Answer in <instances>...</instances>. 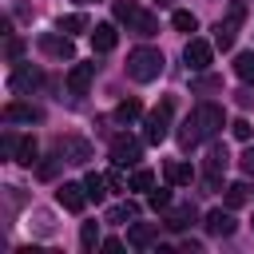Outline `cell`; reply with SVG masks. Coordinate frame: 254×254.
I'll list each match as a JSON object with an SVG mask.
<instances>
[{
  "instance_id": "6da1fadb",
  "label": "cell",
  "mask_w": 254,
  "mask_h": 254,
  "mask_svg": "<svg viewBox=\"0 0 254 254\" xmlns=\"http://www.w3.org/2000/svg\"><path fill=\"white\" fill-rule=\"evenodd\" d=\"M127 75H131L135 83L159 79V75H163V52H159V48H135V52L127 56Z\"/></svg>"
},
{
  "instance_id": "7a4b0ae2",
  "label": "cell",
  "mask_w": 254,
  "mask_h": 254,
  "mask_svg": "<svg viewBox=\"0 0 254 254\" xmlns=\"http://www.w3.org/2000/svg\"><path fill=\"white\" fill-rule=\"evenodd\" d=\"M242 20H246V0H230V8H226V16L218 20V28H214V48H234V36H238V28H242Z\"/></svg>"
},
{
  "instance_id": "3957f363",
  "label": "cell",
  "mask_w": 254,
  "mask_h": 254,
  "mask_svg": "<svg viewBox=\"0 0 254 254\" xmlns=\"http://www.w3.org/2000/svg\"><path fill=\"white\" fill-rule=\"evenodd\" d=\"M187 119L194 123L198 139H214V135L222 131V107H218V103H198V107H194Z\"/></svg>"
},
{
  "instance_id": "277c9868",
  "label": "cell",
  "mask_w": 254,
  "mask_h": 254,
  "mask_svg": "<svg viewBox=\"0 0 254 254\" xmlns=\"http://www.w3.org/2000/svg\"><path fill=\"white\" fill-rule=\"evenodd\" d=\"M40 83H44V71H40L36 64H16L12 75H8V87H12L16 95H32Z\"/></svg>"
},
{
  "instance_id": "5b68a950",
  "label": "cell",
  "mask_w": 254,
  "mask_h": 254,
  "mask_svg": "<svg viewBox=\"0 0 254 254\" xmlns=\"http://www.w3.org/2000/svg\"><path fill=\"white\" fill-rule=\"evenodd\" d=\"M167 127H171V99H163V103L143 119V139H147V143H163V139H167Z\"/></svg>"
},
{
  "instance_id": "8992f818",
  "label": "cell",
  "mask_w": 254,
  "mask_h": 254,
  "mask_svg": "<svg viewBox=\"0 0 254 254\" xmlns=\"http://www.w3.org/2000/svg\"><path fill=\"white\" fill-rule=\"evenodd\" d=\"M183 60H187V67H190V71H206V67H210V60H214V44H210V40L190 36V40H187V48H183Z\"/></svg>"
},
{
  "instance_id": "52a82bcc",
  "label": "cell",
  "mask_w": 254,
  "mask_h": 254,
  "mask_svg": "<svg viewBox=\"0 0 254 254\" xmlns=\"http://www.w3.org/2000/svg\"><path fill=\"white\" fill-rule=\"evenodd\" d=\"M143 159V143L131 139V135H115L111 139V163L115 167H135Z\"/></svg>"
},
{
  "instance_id": "ba28073f",
  "label": "cell",
  "mask_w": 254,
  "mask_h": 254,
  "mask_svg": "<svg viewBox=\"0 0 254 254\" xmlns=\"http://www.w3.org/2000/svg\"><path fill=\"white\" fill-rule=\"evenodd\" d=\"M56 198H60V206H64V210H71V214H79V210L91 202L83 183H60V187H56Z\"/></svg>"
},
{
  "instance_id": "9c48e42d",
  "label": "cell",
  "mask_w": 254,
  "mask_h": 254,
  "mask_svg": "<svg viewBox=\"0 0 254 254\" xmlns=\"http://www.w3.org/2000/svg\"><path fill=\"white\" fill-rule=\"evenodd\" d=\"M155 238H159V222H131L127 226V246L131 250H147V246H155Z\"/></svg>"
},
{
  "instance_id": "30bf717a",
  "label": "cell",
  "mask_w": 254,
  "mask_h": 254,
  "mask_svg": "<svg viewBox=\"0 0 254 254\" xmlns=\"http://www.w3.org/2000/svg\"><path fill=\"white\" fill-rule=\"evenodd\" d=\"M91 79H95V64H75V67L67 71V91H71V95H87Z\"/></svg>"
},
{
  "instance_id": "8fae6325",
  "label": "cell",
  "mask_w": 254,
  "mask_h": 254,
  "mask_svg": "<svg viewBox=\"0 0 254 254\" xmlns=\"http://www.w3.org/2000/svg\"><path fill=\"white\" fill-rule=\"evenodd\" d=\"M226 163H230L226 147H222V143H214V147L206 151V183H210V187H218V175L226 171Z\"/></svg>"
},
{
  "instance_id": "7c38bea8",
  "label": "cell",
  "mask_w": 254,
  "mask_h": 254,
  "mask_svg": "<svg viewBox=\"0 0 254 254\" xmlns=\"http://www.w3.org/2000/svg\"><path fill=\"white\" fill-rule=\"evenodd\" d=\"M234 226H238V222H234L230 210H210V214H206V230H210L214 238H230Z\"/></svg>"
},
{
  "instance_id": "4fadbf2b",
  "label": "cell",
  "mask_w": 254,
  "mask_h": 254,
  "mask_svg": "<svg viewBox=\"0 0 254 254\" xmlns=\"http://www.w3.org/2000/svg\"><path fill=\"white\" fill-rule=\"evenodd\" d=\"M115 44H119V32H115V24H95V28H91V48H95L99 56H103V52H111Z\"/></svg>"
},
{
  "instance_id": "5bb4252c",
  "label": "cell",
  "mask_w": 254,
  "mask_h": 254,
  "mask_svg": "<svg viewBox=\"0 0 254 254\" xmlns=\"http://www.w3.org/2000/svg\"><path fill=\"white\" fill-rule=\"evenodd\" d=\"M40 48L48 52V56H60V60H71V36L64 32V36H40Z\"/></svg>"
},
{
  "instance_id": "9a60e30c",
  "label": "cell",
  "mask_w": 254,
  "mask_h": 254,
  "mask_svg": "<svg viewBox=\"0 0 254 254\" xmlns=\"http://www.w3.org/2000/svg\"><path fill=\"white\" fill-rule=\"evenodd\" d=\"M163 175H167L171 187H190V183H194V167H190V163H179V159H171Z\"/></svg>"
},
{
  "instance_id": "2e32d148",
  "label": "cell",
  "mask_w": 254,
  "mask_h": 254,
  "mask_svg": "<svg viewBox=\"0 0 254 254\" xmlns=\"http://www.w3.org/2000/svg\"><path fill=\"white\" fill-rule=\"evenodd\" d=\"M56 151H60L67 163H87V155H91L83 139H60V143H56Z\"/></svg>"
},
{
  "instance_id": "e0dca14e",
  "label": "cell",
  "mask_w": 254,
  "mask_h": 254,
  "mask_svg": "<svg viewBox=\"0 0 254 254\" xmlns=\"http://www.w3.org/2000/svg\"><path fill=\"white\" fill-rule=\"evenodd\" d=\"M190 222H194V206H175V210H167V218H163L167 230H187Z\"/></svg>"
},
{
  "instance_id": "ac0fdd59",
  "label": "cell",
  "mask_w": 254,
  "mask_h": 254,
  "mask_svg": "<svg viewBox=\"0 0 254 254\" xmlns=\"http://www.w3.org/2000/svg\"><path fill=\"white\" fill-rule=\"evenodd\" d=\"M83 187H87V198H91V202H103V198H107V187H111V183H107L103 175H95V171H87V179H83Z\"/></svg>"
},
{
  "instance_id": "d6986e66",
  "label": "cell",
  "mask_w": 254,
  "mask_h": 254,
  "mask_svg": "<svg viewBox=\"0 0 254 254\" xmlns=\"http://www.w3.org/2000/svg\"><path fill=\"white\" fill-rule=\"evenodd\" d=\"M4 119H8V123H16V119H20V123H32V119H40V111L28 107V103H8V107H4Z\"/></svg>"
},
{
  "instance_id": "ffe728a7",
  "label": "cell",
  "mask_w": 254,
  "mask_h": 254,
  "mask_svg": "<svg viewBox=\"0 0 254 254\" xmlns=\"http://www.w3.org/2000/svg\"><path fill=\"white\" fill-rule=\"evenodd\" d=\"M127 32H135V36H155V32H159V20H155L151 12H139V16H135V24H131Z\"/></svg>"
},
{
  "instance_id": "44dd1931",
  "label": "cell",
  "mask_w": 254,
  "mask_h": 254,
  "mask_svg": "<svg viewBox=\"0 0 254 254\" xmlns=\"http://www.w3.org/2000/svg\"><path fill=\"white\" fill-rule=\"evenodd\" d=\"M139 115H143V103H139V99H123V103L115 107V119H119V123H135Z\"/></svg>"
},
{
  "instance_id": "7402d4cb",
  "label": "cell",
  "mask_w": 254,
  "mask_h": 254,
  "mask_svg": "<svg viewBox=\"0 0 254 254\" xmlns=\"http://www.w3.org/2000/svg\"><path fill=\"white\" fill-rule=\"evenodd\" d=\"M36 151H40V147H36V139H32V135H24V139H20V147H16V163H20V167H32V163H36Z\"/></svg>"
},
{
  "instance_id": "603a6c76",
  "label": "cell",
  "mask_w": 254,
  "mask_h": 254,
  "mask_svg": "<svg viewBox=\"0 0 254 254\" xmlns=\"http://www.w3.org/2000/svg\"><path fill=\"white\" fill-rule=\"evenodd\" d=\"M60 32H67V36H75V32H87V16H83V12L60 16Z\"/></svg>"
},
{
  "instance_id": "cb8c5ba5",
  "label": "cell",
  "mask_w": 254,
  "mask_h": 254,
  "mask_svg": "<svg viewBox=\"0 0 254 254\" xmlns=\"http://www.w3.org/2000/svg\"><path fill=\"white\" fill-rule=\"evenodd\" d=\"M79 246H83L87 254L99 246V222H83V226H79Z\"/></svg>"
},
{
  "instance_id": "d4e9b609",
  "label": "cell",
  "mask_w": 254,
  "mask_h": 254,
  "mask_svg": "<svg viewBox=\"0 0 254 254\" xmlns=\"http://www.w3.org/2000/svg\"><path fill=\"white\" fill-rule=\"evenodd\" d=\"M139 12H143V8H139L135 0H115V20H123L127 28L135 24V16H139Z\"/></svg>"
},
{
  "instance_id": "484cf974",
  "label": "cell",
  "mask_w": 254,
  "mask_h": 254,
  "mask_svg": "<svg viewBox=\"0 0 254 254\" xmlns=\"http://www.w3.org/2000/svg\"><path fill=\"white\" fill-rule=\"evenodd\" d=\"M127 187H131V190H151V187H155V175H151L147 167H135V175L127 179Z\"/></svg>"
},
{
  "instance_id": "4316f807",
  "label": "cell",
  "mask_w": 254,
  "mask_h": 254,
  "mask_svg": "<svg viewBox=\"0 0 254 254\" xmlns=\"http://www.w3.org/2000/svg\"><path fill=\"white\" fill-rule=\"evenodd\" d=\"M246 198H250V187H246V183H230V187H226V206H230V210L242 206Z\"/></svg>"
},
{
  "instance_id": "83f0119b",
  "label": "cell",
  "mask_w": 254,
  "mask_h": 254,
  "mask_svg": "<svg viewBox=\"0 0 254 254\" xmlns=\"http://www.w3.org/2000/svg\"><path fill=\"white\" fill-rule=\"evenodd\" d=\"M135 214H139V206L127 198V202H119V206H111V210H107V222H123V218H135Z\"/></svg>"
},
{
  "instance_id": "f1b7e54d",
  "label": "cell",
  "mask_w": 254,
  "mask_h": 254,
  "mask_svg": "<svg viewBox=\"0 0 254 254\" xmlns=\"http://www.w3.org/2000/svg\"><path fill=\"white\" fill-rule=\"evenodd\" d=\"M147 202H151L155 210H167V206H171V190H167V187H151V190H147Z\"/></svg>"
},
{
  "instance_id": "f546056e",
  "label": "cell",
  "mask_w": 254,
  "mask_h": 254,
  "mask_svg": "<svg viewBox=\"0 0 254 254\" xmlns=\"http://www.w3.org/2000/svg\"><path fill=\"white\" fill-rule=\"evenodd\" d=\"M234 71H238L242 79H254V52H242V56L234 60Z\"/></svg>"
},
{
  "instance_id": "4dcf8cb0",
  "label": "cell",
  "mask_w": 254,
  "mask_h": 254,
  "mask_svg": "<svg viewBox=\"0 0 254 254\" xmlns=\"http://www.w3.org/2000/svg\"><path fill=\"white\" fill-rule=\"evenodd\" d=\"M171 24H175L179 32H194V28H198V20H194L190 12H175V16H171Z\"/></svg>"
},
{
  "instance_id": "1f68e13d",
  "label": "cell",
  "mask_w": 254,
  "mask_h": 254,
  "mask_svg": "<svg viewBox=\"0 0 254 254\" xmlns=\"http://www.w3.org/2000/svg\"><path fill=\"white\" fill-rule=\"evenodd\" d=\"M230 131H234V139H242V143H246V139L254 135V127H250V119H234V123H230Z\"/></svg>"
},
{
  "instance_id": "d6a6232c",
  "label": "cell",
  "mask_w": 254,
  "mask_h": 254,
  "mask_svg": "<svg viewBox=\"0 0 254 254\" xmlns=\"http://www.w3.org/2000/svg\"><path fill=\"white\" fill-rule=\"evenodd\" d=\"M16 147H20V135H12V131H8V135H4V155H8V159H16Z\"/></svg>"
},
{
  "instance_id": "836d02e7",
  "label": "cell",
  "mask_w": 254,
  "mask_h": 254,
  "mask_svg": "<svg viewBox=\"0 0 254 254\" xmlns=\"http://www.w3.org/2000/svg\"><path fill=\"white\" fill-rule=\"evenodd\" d=\"M99 250H103V254H119V250H123V242H119V238H103V242H99Z\"/></svg>"
},
{
  "instance_id": "e575fe53",
  "label": "cell",
  "mask_w": 254,
  "mask_h": 254,
  "mask_svg": "<svg viewBox=\"0 0 254 254\" xmlns=\"http://www.w3.org/2000/svg\"><path fill=\"white\" fill-rule=\"evenodd\" d=\"M238 163H242V171H254V147H246V151H242V159H238Z\"/></svg>"
},
{
  "instance_id": "d590c367",
  "label": "cell",
  "mask_w": 254,
  "mask_h": 254,
  "mask_svg": "<svg viewBox=\"0 0 254 254\" xmlns=\"http://www.w3.org/2000/svg\"><path fill=\"white\" fill-rule=\"evenodd\" d=\"M20 52H24V40H16V36H12V40H8V56H12V60H16V56H20Z\"/></svg>"
},
{
  "instance_id": "8d00e7d4",
  "label": "cell",
  "mask_w": 254,
  "mask_h": 254,
  "mask_svg": "<svg viewBox=\"0 0 254 254\" xmlns=\"http://www.w3.org/2000/svg\"><path fill=\"white\" fill-rule=\"evenodd\" d=\"M107 183H111V190H123V175H119V171H111V175H107Z\"/></svg>"
},
{
  "instance_id": "74e56055",
  "label": "cell",
  "mask_w": 254,
  "mask_h": 254,
  "mask_svg": "<svg viewBox=\"0 0 254 254\" xmlns=\"http://www.w3.org/2000/svg\"><path fill=\"white\" fill-rule=\"evenodd\" d=\"M155 4H159V8H163V4H167V0H155Z\"/></svg>"
},
{
  "instance_id": "f35d334b",
  "label": "cell",
  "mask_w": 254,
  "mask_h": 254,
  "mask_svg": "<svg viewBox=\"0 0 254 254\" xmlns=\"http://www.w3.org/2000/svg\"><path fill=\"white\" fill-rule=\"evenodd\" d=\"M75 4H91V0H75Z\"/></svg>"
}]
</instances>
